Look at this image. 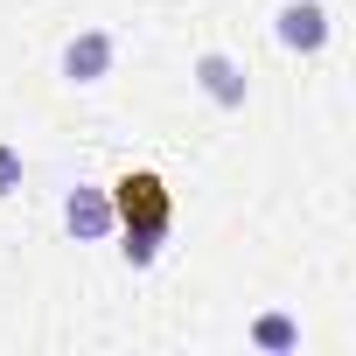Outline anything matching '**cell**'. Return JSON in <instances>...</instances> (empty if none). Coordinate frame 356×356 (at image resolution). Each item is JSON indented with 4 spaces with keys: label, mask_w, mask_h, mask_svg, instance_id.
<instances>
[{
    "label": "cell",
    "mask_w": 356,
    "mask_h": 356,
    "mask_svg": "<svg viewBox=\"0 0 356 356\" xmlns=\"http://www.w3.org/2000/svg\"><path fill=\"white\" fill-rule=\"evenodd\" d=\"M112 189V217H119V259L133 266V273H147L161 252H168V231H175V189L161 182L154 168H126L119 182H105Z\"/></svg>",
    "instance_id": "1"
},
{
    "label": "cell",
    "mask_w": 356,
    "mask_h": 356,
    "mask_svg": "<svg viewBox=\"0 0 356 356\" xmlns=\"http://www.w3.org/2000/svg\"><path fill=\"white\" fill-rule=\"evenodd\" d=\"M328 35H335V22H328L321 0H280V15H273V42H280L286 56H321Z\"/></svg>",
    "instance_id": "2"
},
{
    "label": "cell",
    "mask_w": 356,
    "mask_h": 356,
    "mask_svg": "<svg viewBox=\"0 0 356 356\" xmlns=\"http://www.w3.org/2000/svg\"><path fill=\"white\" fill-rule=\"evenodd\" d=\"M112 63H119V35L112 29H77L63 42V56H56V77L63 84H105Z\"/></svg>",
    "instance_id": "3"
},
{
    "label": "cell",
    "mask_w": 356,
    "mask_h": 356,
    "mask_svg": "<svg viewBox=\"0 0 356 356\" xmlns=\"http://www.w3.org/2000/svg\"><path fill=\"white\" fill-rule=\"evenodd\" d=\"M63 231H70L77 245H105V238L119 231V217H112V189H105V182H77V189H63Z\"/></svg>",
    "instance_id": "4"
},
{
    "label": "cell",
    "mask_w": 356,
    "mask_h": 356,
    "mask_svg": "<svg viewBox=\"0 0 356 356\" xmlns=\"http://www.w3.org/2000/svg\"><path fill=\"white\" fill-rule=\"evenodd\" d=\"M196 91H203L217 112H245V98H252V70H245L231 49H203V56H196Z\"/></svg>",
    "instance_id": "5"
},
{
    "label": "cell",
    "mask_w": 356,
    "mask_h": 356,
    "mask_svg": "<svg viewBox=\"0 0 356 356\" xmlns=\"http://www.w3.org/2000/svg\"><path fill=\"white\" fill-rule=\"evenodd\" d=\"M245 342H252V349H273V356H280V349H300V321L273 307V314H259V321L245 328Z\"/></svg>",
    "instance_id": "6"
},
{
    "label": "cell",
    "mask_w": 356,
    "mask_h": 356,
    "mask_svg": "<svg viewBox=\"0 0 356 356\" xmlns=\"http://www.w3.org/2000/svg\"><path fill=\"white\" fill-rule=\"evenodd\" d=\"M22 175H29V161H22V147H8V140H0V203H8V196L22 189Z\"/></svg>",
    "instance_id": "7"
}]
</instances>
